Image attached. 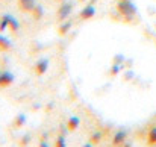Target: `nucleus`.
Returning <instances> with one entry per match:
<instances>
[{
    "label": "nucleus",
    "instance_id": "f257e3e1",
    "mask_svg": "<svg viewBox=\"0 0 156 147\" xmlns=\"http://www.w3.org/2000/svg\"><path fill=\"white\" fill-rule=\"evenodd\" d=\"M117 11L126 18L130 20L135 14H136V5L132 0H118L117 3Z\"/></svg>",
    "mask_w": 156,
    "mask_h": 147
},
{
    "label": "nucleus",
    "instance_id": "4be33fe9",
    "mask_svg": "<svg viewBox=\"0 0 156 147\" xmlns=\"http://www.w3.org/2000/svg\"><path fill=\"white\" fill-rule=\"evenodd\" d=\"M120 147H132V144L126 141V143H123V144H121V146H120Z\"/></svg>",
    "mask_w": 156,
    "mask_h": 147
},
{
    "label": "nucleus",
    "instance_id": "4468645a",
    "mask_svg": "<svg viewBox=\"0 0 156 147\" xmlns=\"http://www.w3.org/2000/svg\"><path fill=\"white\" fill-rule=\"evenodd\" d=\"M70 29H71V21H62L61 26H59V29H58V34H59L61 37H64V35L68 34Z\"/></svg>",
    "mask_w": 156,
    "mask_h": 147
},
{
    "label": "nucleus",
    "instance_id": "aec40b11",
    "mask_svg": "<svg viewBox=\"0 0 156 147\" xmlns=\"http://www.w3.org/2000/svg\"><path fill=\"white\" fill-rule=\"evenodd\" d=\"M38 147H49V144H47L46 141H40V143H38Z\"/></svg>",
    "mask_w": 156,
    "mask_h": 147
},
{
    "label": "nucleus",
    "instance_id": "dca6fc26",
    "mask_svg": "<svg viewBox=\"0 0 156 147\" xmlns=\"http://www.w3.org/2000/svg\"><path fill=\"white\" fill-rule=\"evenodd\" d=\"M102 141V132H94L93 135H91V138H90V143H93V144H99Z\"/></svg>",
    "mask_w": 156,
    "mask_h": 147
},
{
    "label": "nucleus",
    "instance_id": "9d476101",
    "mask_svg": "<svg viewBox=\"0 0 156 147\" xmlns=\"http://www.w3.org/2000/svg\"><path fill=\"white\" fill-rule=\"evenodd\" d=\"M30 15H32V18H34L35 21H40V20L44 17V8H43L41 5H35V8L32 9Z\"/></svg>",
    "mask_w": 156,
    "mask_h": 147
},
{
    "label": "nucleus",
    "instance_id": "412c9836",
    "mask_svg": "<svg viewBox=\"0 0 156 147\" xmlns=\"http://www.w3.org/2000/svg\"><path fill=\"white\" fill-rule=\"evenodd\" d=\"M82 147H94V144L88 141V143H85V144H83V146H82Z\"/></svg>",
    "mask_w": 156,
    "mask_h": 147
},
{
    "label": "nucleus",
    "instance_id": "ddd939ff",
    "mask_svg": "<svg viewBox=\"0 0 156 147\" xmlns=\"http://www.w3.org/2000/svg\"><path fill=\"white\" fill-rule=\"evenodd\" d=\"M147 144L150 147L156 146V126L150 127L149 132H147Z\"/></svg>",
    "mask_w": 156,
    "mask_h": 147
},
{
    "label": "nucleus",
    "instance_id": "2eb2a0df",
    "mask_svg": "<svg viewBox=\"0 0 156 147\" xmlns=\"http://www.w3.org/2000/svg\"><path fill=\"white\" fill-rule=\"evenodd\" d=\"M8 24H9V14H3L0 17V34L8 30Z\"/></svg>",
    "mask_w": 156,
    "mask_h": 147
},
{
    "label": "nucleus",
    "instance_id": "5701e85b",
    "mask_svg": "<svg viewBox=\"0 0 156 147\" xmlns=\"http://www.w3.org/2000/svg\"><path fill=\"white\" fill-rule=\"evenodd\" d=\"M79 2H85V0H79Z\"/></svg>",
    "mask_w": 156,
    "mask_h": 147
},
{
    "label": "nucleus",
    "instance_id": "b1692460",
    "mask_svg": "<svg viewBox=\"0 0 156 147\" xmlns=\"http://www.w3.org/2000/svg\"><path fill=\"white\" fill-rule=\"evenodd\" d=\"M58 2H64V0H58Z\"/></svg>",
    "mask_w": 156,
    "mask_h": 147
},
{
    "label": "nucleus",
    "instance_id": "6e6552de",
    "mask_svg": "<svg viewBox=\"0 0 156 147\" xmlns=\"http://www.w3.org/2000/svg\"><path fill=\"white\" fill-rule=\"evenodd\" d=\"M65 126H67V131H68V132H74V131H77L79 126H80V118L76 117V115H73V117L68 118V121H67Z\"/></svg>",
    "mask_w": 156,
    "mask_h": 147
},
{
    "label": "nucleus",
    "instance_id": "20e7f679",
    "mask_svg": "<svg viewBox=\"0 0 156 147\" xmlns=\"http://www.w3.org/2000/svg\"><path fill=\"white\" fill-rule=\"evenodd\" d=\"M14 81H15V76H14L11 71H8V70L2 71V70H0V88H8V87H11V85L14 84Z\"/></svg>",
    "mask_w": 156,
    "mask_h": 147
},
{
    "label": "nucleus",
    "instance_id": "423d86ee",
    "mask_svg": "<svg viewBox=\"0 0 156 147\" xmlns=\"http://www.w3.org/2000/svg\"><path fill=\"white\" fill-rule=\"evenodd\" d=\"M126 140H127V131H124V129L117 131L112 138V147H120L123 143H126Z\"/></svg>",
    "mask_w": 156,
    "mask_h": 147
},
{
    "label": "nucleus",
    "instance_id": "9b49d317",
    "mask_svg": "<svg viewBox=\"0 0 156 147\" xmlns=\"http://www.w3.org/2000/svg\"><path fill=\"white\" fill-rule=\"evenodd\" d=\"M26 121H27V117H26V114H18V115L14 118V121H12V126H14L15 129H21V127L26 124Z\"/></svg>",
    "mask_w": 156,
    "mask_h": 147
},
{
    "label": "nucleus",
    "instance_id": "f3484780",
    "mask_svg": "<svg viewBox=\"0 0 156 147\" xmlns=\"http://www.w3.org/2000/svg\"><path fill=\"white\" fill-rule=\"evenodd\" d=\"M55 147H67L65 137H64V135H59V137L55 140Z\"/></svg>",
    "mask_w": 156,
    "mask_h": 147
},
{
    "label": "nucleus",
    "instance_id": "7ed1b4c3",
    "mask_svg": "<svg viewBox=\"0 0 156 147\" xmlns=\"http://www.w3.org/2000/svg\"><path fill=\"white\" fill-rule=\"evenodd\" d=\"M49 65H50L49 58H41V59H38V61L35 62V65H34V73H35L37 76H43V74L47 73Z\"/></svg>",
    "mask_w": 156,
    "mask_h": 147
},
{
    "label": "nucleus",
    "instance_id": "1a4fd4ad",
    "mask_svg": "<svg viewBox=\"0 0 156 147\" xmlns=\"http://www.w3.org/2000/svg\"><path fill=\"white\" fill-rule=\"evenodd\" d=\"M12 49V43L8 37H5L3 34H0V52H9Z\"/></svg>",
    "mask_w": 156,
    "mask_h": 147
},
{
    "label": "nucleus",
    "instance_id": "0eeeda50",
    "mask_svg": "<svg viewBox=\"0 0 156 147\" xmlns=\"http://www.w3.org/2000/svg\"><path fill=\"white\" fill-rule=\"evenodd\" d=\"M17 5H18V9L21 12H32V9L35 8L37 5V0H17Z\"/></svg>",
    "mask_w": 156,
    "mask_h": 147
},
{
    "label": "nucleus",
    "instance_id": "6ab92c4d",
    "mask_svg": "<svg viewBox=\"0 0 156 147\" xmlns=\"http://www.w3.org/2000/svg\"><path fill=\"white\" fill-rule=\"evenodd\" d=\"M123 62H124V56H123V55H115V58H114V64L123 65Z\"/></svg>",
    "mask_w": 156,
    "mask_h": 147
},
{
    "label": "nucleus",
    "instance_id": "a211bd4d",
    "mask_svg": "<svg viewBox=\"0 0 156 147\" xmlns=\"http://www.w3.org/2000/svg\"><path fill=\"white\" fill-rule=\"evenodd\" d=\"M29 143H30V135L29 134L27 135H23L21 140H20V147H26Z\"/></svg>",
    "mask_w": 156,
    "mask_h": 147
},
{
    "label": "nucleus",
    "instance_id": "39448f33",
    "mask_svg": "<svg viewBox=\"0 0 156 147\" xmlns=\"http://www.w3.org/2000/svg\"><path fill=\"white\" fill-rule=\"evenodd\" d=\"M96 15V6L94 5H87L85 8H82V11L79 12V18L80 20H91Z\"/></svg>",
    "mask_w": 156,
    "mask_h": 147
},
{
    "label": "nucleus",
    "instance_id": "f8f14e48",
    "mask_svg": "<svg viewBox=\"0 0 156 147\" xmlns=\"http://www.w3.org/2000/svg\"><path fill=\"white\" fill-rule=\"evenodd\" d=\"M8 29H9L12 34H17V32L20 30V23H18V20H17L14 15H11V14H9V24H8Z\"/></svg>",
    "mask_w": 156,
    "mask_h": 147
},
{
    "label": "nucleus",
    "instance_id": "f03ea898",
    "mask_svg": "<svg viewBox=\"0 0 156 147\" xmlns=\"http://www.w3.org/2000/svg\"><path fill=\"white\" fill-rule=\"evenodd\" d=\"M73 2H62L61 3V6L58 8V11H56V17H58V21H65L70 15H71V12H73Z\"/></svg>",
    "mask_w": 156,
    "mask_h": 147
}]
</instances>
